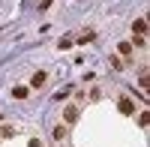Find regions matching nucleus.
<instances>
[{
	"instance_id": "1",
	"label": "nucleus",
	"mask_w": 150,
	"mask_h": 147,
	"mask_svg": "<svg viewBox=\"0 0 150 147\" xmlns=\"http://www.w3.org/2000/svg\"><path fill=\"white\" fill-rule=\"evenodd\" d=\"M117 108H120L123 114H132V111H135V105H132V99H126V96H123V99L117 102Z\"/></svg>"
},
{
	"instance_id": "2",
	"label": "nucleus",
	"mask_w": 150,
	"mask_h": 147,
	"mask_svg": "<svg viewBox=\"0 0 150 147\" xmlns=\"http://www.w3.org/2000/svg\"><path fill=\"white\" fill-rule=\"evenodd\" d=\"M63 120H66V123H75V120H78V108H75V105H69L66 111H63Z\"/></svg>"
},
{
	"instance_id": "3",
	"label": "nucleus",
	"mask_w": 150,
	"mask_h": 147,
	"mask_svg": "<svg viewBox=\"0 0 150 147\" xmlns=\"http://www.w3.org/2000/svg\"><path fill=\"white\" fill-rule=\"evenodd\" d=\"M132 30H135V36H144V33H147V21H144V18H138V21L132 24Z\"/></svg>"
},
{
	"instance_id": "4",
	"label": "nucleus",
	"mask_w": 150,
	"mask_h": 147,
	"mask_svg": "<svg viewBox=\"0 0 150 147\" xmlns=\"http://www.w3.org/2000/svg\"><path fill=\"white\" fill-rule=\"evenodd\" d=\"M30 84H33V87H42V84H45V72H36Z\"/></svg>"
},
{
	"instance_id": "5",
	"label": "nucleus",
	"mask_w": 150,
	"mask_h": 147,
	"mask_svg": "<svg viewBox=\"0 0 150 147\" xmlns=\"http://www.w3.org/2000/svg\"><path fill=\"white\" fill-rule=\"evenodd\" d=\"M117 51H120L123 57H129V54H132V45H129V42H120V45H117Z\"/></svg>"
},
{
	"instance_id": "6",
	"label": "nucleus",
	"mask_w": 150,
	"mask_h": 147,
	"mask_svg": "<svg viewBox=\"0 0 150 147\" xmlns=\"http://www.w3.org/2000/svg\"><path fill=\"white\" fill-rule=\"evenodd\" d=\"M12 96H15V99H24V96H27V87H15V90H12Z\"/></svg>"
},
{
	"instance_id": "7",
	"label": "nucleus",
	"mask_w": 150,
	"mask_h": 147,
	"mask_svg": "<svg viewBox=\"0 0 150 147\" xmlns=\"http://www.w3.org/2000/svg\"><path fill=\"white\" fill-rule=\"evenodd\" d=\"M90 39H93V30H84V33H81V39H78V42H90Z\"/></svg>"
}]
</instances>
